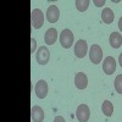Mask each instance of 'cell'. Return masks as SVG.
I'll list each match as a JSON object with an SVG mask.
<instances>
[{
	"instance_id": "3",
	"label": "cell",
	"mask_w": 122,
	"mask_h": 122,
	"mask_svg": "<svg viewBox=\"0 0 122 122\" xmlns=\"http://www.w3.org/2000/svg\"><path fill=\"white\" fill-rule=\"evenodd\" d=\"M30 17H32V27L34 29H39L43 26L44 22V15L40 9H34L32 14H30Z\"/></svg>"
},
{
	"instance_id": "14",
	"label": "cell",
	"mask_w": 122,
	"mask_h": 122,
	"mask_svg": "<svg viewBox=\"0 0 122 122\" xmlns=\"http://www.w3.org/2000/svg\"><path fill=\"white\" fill-rule=\"evenodd\" d=\"M110 45L114 49H118L122 45V36L118 32H112L110 36Z\"/></svg>"
},
{
	"instance_id": "6",
	"label": "cell",
	"mask_w": 122,
	"mask_h": 122,
	"mask_svg": "<svg viewBox=\"0 0 122 122\" xmlns=\"http://www.w3.org/2000/svg\"><path fill=\"white\" fill-rule=\"evenodd\" d=\"M87 51H88L87 42H86V40H83V39H79L78 42L75 44V55L78 59H83L87 55Z\"/></svg>"
},
{
	"instance_id": "10",
	"label": "cell",
	"mask_w": 122,
	"mask_h": 122,
	"mask_svg": "<svg viewBox=\"0 0 122 122\" xmlns=\"http://www.w3.org/2000/svg\"><path fill=\"white\" fill-rule=\"evenodd\" d=\"M75 84L78 89H84L88 86V78L86 76V73L83 72H78L75 77Z\"/></svg>"
},
{
	"instance_id": "9",
	"label": "cell",
	"mask_w": 122,
	"mask_h": 122,
	"mask_svg": "<svg viewBox=\"0 0 122 122\" xmlns=\"http://www.w3.org/2000/svg\"><path fill=\"white\" fill-rule=\"evenodd\" d=\"M60 17V10L56 5H50L46 10V20L50 23H55Z\"/></svg>"
},
{
	"instance_id": "8",
	"label": "cell",
	"mask_w": 122,
	"mask_h": 122,
	"mask_svg": "<svg viewBox=\"0 0 122 122\" xmlns=\"http://www.w3.org/2000/svg\"><path fill=\"white\" fill-rule=\"evenodd\" d=\"M34 90H36V95L39 99H44L48 95V83L43 79L38 81L36 87H34Z\"/></svg>"
},
{
	"instance_id": "2",
	"label": "cell",
	"mask_w": 122,
	"mask_h": 122,
	"mask_svg": "<svg viewBox=\"0 0 122 122\" xmlns=\"http://www.w3.org/2000/svg\"><path fill=\"white\" fill-rule=\"evenodd\" d=\"M89 59H90V61H92L94 65L101 62V59H103V50H101V48H100L99 45L93 44V45L90 46V50H89Z\"/></svg>"
},
{
	"instance_id": "18",
	"label": "cell",
	"mask_w": 122,
	"mask_h": 122,
	"mask_svg": "<svg viewBox=\"0 0 122 122\" xmlns=\"http://www.w3.org/2000/svg\"><path fill=\"white\" fill-rule=\"evenodd\" d=\"M30 43H32V49H30V53L34 54V50H36V48H37V42H36V39L32 38V39H30Z\"/></svg>"
},
{
	"instance_id": "7",
	"label": "cell",
	"mask_w": 122,
	"mask_h": 122,
	"mask_svg": "<svg viewBox=\"0 0 122 122\" xmlns=\"http://www.w3.org/2000/svg\"><path fill=\"white\" fill-rule=\"evenodd\" d=\"M103 71L106 75H112L116 71V61L112 56H107L103 61Z\"/></svg>"
},
{
	"instance_id": "22",
	"label": "cell",
	"mask_w": 122,
	"mask_h": 122,
	"mask_svg": "<svg viewBox=\"0 0 122 122\" xmlns=\"http://www.w3.org/2000/svg\"><path fill=\"white\" fill-rule=\"evenodd\" d=\"M118 64H120V66L122 67V53H121L120 56H118Z\"/></svg>"
},
{
	"instance_id": "20",
	"label": "cell",
	"mask_w": 122,
	"mask_h": 122,
	"mask_svg": "<svg viewBox=\"0 0 122 122\" xmlns=\"http://www.w3.org/2000/svg\"><path fill=\"white\" fill-rule=\"evenodd\" d=\"M54 122H66V121H65V118L62 116H56L54 118Z\"/></svg>"
},
{
	"instance_id": "21",
	"label": "cell",
	"mask_w": 122,
	"mask_h": 122,
	"mask_svg": "<svg viewBox=\"0 0 122 122\" xmlns=\"http://www.w3.org/2000/svg\"><path fill=\"white\" fill-rule=\"evenodd\" d=\"M118 28H120V30L122 32V16H121L120 20H118Z\"/></svg>"
},
{
	"instance_id": "13",
	"label": "cell",
	"mask_w": 122,
	"mask_h": 122,
	"mask_svg": "<svg viewBox=\"0 0 122 122\" xmlns=\"http://www.w3.org/2000/svg\"><path fill=\"white\" fill-rule=\"evenodd\" d=\"M114 18H115V15L112 12V10L110 7H105L103 10V12H101V20H103V22L106 25H110L114 22Z\"/></svg>"
},
{
	"instance_id": "1",
	"label": "cell",
	"mask_w": 122,
	"mask_h": 122,
	"mask_svg": "<svg viewBox=\"0 0 122 122\" xmlns=\"http://www.w3.org/2000/svg\"><path fill=\"white\" fill-rule=\"evenodd\" d=\"M73 39H75L73 33L71 32L70 29H64L60 34V43L62 45V48H65V49H68V48L72 46Z\"/></svg>"
},
{
	"instance_id": "4",
	"label": "cell",
	"mask_w": 122,
	"mask_h": 122,
	"mask_svg": "<svg viewBox=\"0 0 122 122\" xmlns=\"http://www.w3.org/2000/svg\"><path fill=\"white\" fill-rule=\"evenodd\" d=\"M36 59H37V62L39 65H46L49 62V59H50V53H49V49L46 46H40L38 49V51L36 54Z\"/></svg>"
},
{
	"instance_id": "17",
	"label": "cell",
	"mask_w": 122,
	"mask_h": 122,
	"mask_svg": "<svg viewBox=\"0 0 122 122\" xmlns=\"http://www.w3.org/2000/svg\"><path fill=\"white\" fill-rule=\"evenodd\" d=\"M115 89L118 94H122V75H118L115 78Z\"/></svg>"
},
{
	"instance_id": "5",
	"label": "cell",
	"mask_w": 122,
	"mask_h": 122,
	"mask_svg": "<svg viewBox=\"0 0 122 122\" xmlns=\"http://www.w3.org/2000/svg\"><path fill=\"white\" fill-rule=\"evenodd\" d=\"M76 116L78 118L79 122H87L90 117V110L88 107V105L86 104H81L78 107H77V111H76Z\"/></svg>"
},
{
	"instance_id": "16",
	"label": "cell",
	"mask_w": 122,
	"mask_h": 122,
	"mask_svg": "<svg viewBox=\"0 0 122 122\" xmlns=\"http://www.w3.org/2000/svg\"><path fill=\"white\" fill-rule=\"evenodd\" d=\"M75 4H76V7H77L78 11L83 12V11H86V10L88 9L90 1H88V0H76Z\"/></svg>"
},
{
	"instance_id": "11",
	"label": "cell",
	"mask_w": 122,
	"mask_h": 122,
	"mask_svg": "<svg viewBox=\"0 0 122 122\" xmlns=\"http://www.w3.org/2000/svg\"><path fill=\"white\" fill-rule=\"evenodd\" d=\"M56 39H57V30H56L55 28H49V29L46 30L45 36H44V42H45V44L53 45V44H55Z\"/></svg>"
},
{
	"instance_id": "19",
	"label": "cell",
	"mask_w": 122,
	"mask_h": 122,
	"mask_svg": "<svg viewBox=\"0 0 122 122\" xmlns=\"http://www.w3.org/2000/svg\"><path fill=\"white\" fill-rule=\"evenodd\" d=\"M93 4H95L98 7H100V6L105 5V1H104V0H93Z\"/></svg>"
},
{
	"instance_id": "12",
	"label": "cell",
	"mask_w": 122,
	"mask_h": 122,
	"mask_svg": "<svg viewBox=\"0 0 122 122\" xmlns=\"http://www.w3.org/2000/svg\"><path fill=\"white\" fill-rule=\"evenodd\" d=\"M44 111L43 109L38 106V105H34L32 107V121L33 122H43L44 120Z\"/></svg>"
},
{
	"instance_id": "15",
	"label": "cell",
	"mask_w": 122,
	"mask_h": 122,
	"mask_svg": "<svg viewBox=\"0 0 122 122\" xmlns=\"http://www.w3.org/2000/svg\"><path fill=\"white\" fill-rule=\"evenodd\" d=\"M101 110H103V114L106 117L112 116V112H114V105H112V103H110L109 100H105L103 103V106H101Z\"/></svg>"
}]
</instances>
